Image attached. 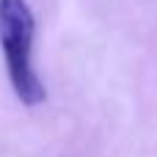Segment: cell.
<instances>
[{
    "instance_id": "6da1fadb",
    "label": "cell",
    "mask_w": 157,
    "mask_h": 157,
    "mask_svg": "<svg viewBox=\"0 0 157 157\" xmlns=\"http://www.w3.org/2000/svg\"><path fill=\"white\" fill-rule=\"evenodd\" d=\"M36 17L28 0H0V50L6 58V75L17 99L28 108H39L47 99V88L33 61Z\"/></svg>"
}]
</instances>
